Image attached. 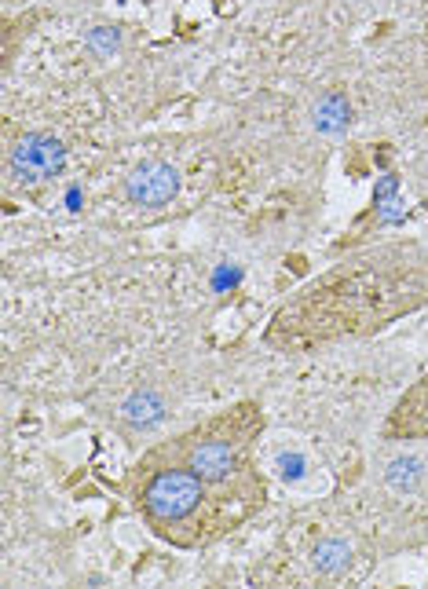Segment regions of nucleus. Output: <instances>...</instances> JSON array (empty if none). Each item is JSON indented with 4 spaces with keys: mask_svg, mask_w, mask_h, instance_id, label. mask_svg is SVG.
Listing matches in <instances>:
<instances>
[{
    "mask_svg": "<svg viewBox=\"0 0 428 589\" xmlns=\"http://www.w3.org/2000/svg\"><path fill=\"white\" fill-rule=\"evenodd\" d=\"M180 191V172L169 161H147L125 180V194L136 205H165Z\"/></svg>",
    "mask_w": 428,
    "mask_h": 589,
    "instance_id": "nucleus-4",
    "label": "nucleus"
},
{
    "mask_svg": "<svg viewBox=\"0 0 428 589\" xmlns=\"http://www.w3.org/2000/svg\"><path fill=\"white\" fill-rule=\"evenodd\" d=\"M202 476L198 472H187V469H169L154 476V483L147 487V513L172 524V520H183V516L194 513V505L202 502Z\"/></svg>",
    "mask_w": 428,
    "mask_h": 589,
    "instance_id": "nucleus-2",
    "label": "nucleus"
},
{
    "mask_svg": "<svg viewBox=\"0 0 428 589\" xmlns=\"http://www.w3.org/2000/svg\"><path fill=\"white\" fill-rule=\"evenodd\" d=\"M352 121V103L341 96V92H326V96L315 103V129L326 132V136H337V132L348 129Z\"/></svg>",
    "mask_w": 428,
    "mask_h": 589,
    "instance_id": "nucleus-7",
    "label": "nucleus"
},
{
    "mask_svg": "<svg viewBox=\"0 0 428 589\" xmlns=\"http://www.w3.org/2000/svg\"><path fill=\"white\" fill-rule=\"evenodd\" d=\"M191 469L198 472L205 483H224L227 476L235 472V450L220 440L198 443V447L191 450Z\"/></svg>",
    "mask_w": 428,
    "mask_h": 589,
    "instance_id": "nucleus-6",
    "label": "nucleus"
},
{
    "mask_svg": "<svg viewBox=\"0 0 428 589\" xmlns=\"http://www.w3.org/2000/svg\"><path fill=\"white\" fill-rule=\"evenodd\" d=\"M279 469H282V476H286V480H300V472H304V461H300L297 454H293V458H289V454H282V458H279Z\"/></svg>",
    "mask_w": 428,
    "mask_h": 589,
    "instance_id": "nucleus-12",
    "label": "nucleus"
},
{
    "mask_svg": "<svg viewBox=\"0 0 428 589\" xmlns=\"http://www.w3.org/2000/svg\"><path fill=\"white\" fill-rule=\"evenodd\" d=\"M161 414H165V403H161V396L158 392H150V388L132 392V396L125 399V407H121V418L129 421V425H136V429H147V425L161 421Z\"/></svg>",
    "mask_w": 428,
    "mask_h": 589,
    "instance_id": "nucleus-8",
    "label": "nucleus"
},
{
    "mask_svg": "<svg viewBox=\"0 0 428 589\" xmlns=\"http://www.w3.org/2000/svg\"><path fill=\"white\" fill-rule=\"evenodd\" d=\"M311 560H315V568H319L322 575H337V571L348 568L352 549H348V542H341V538H330V542H319V546H315Z\"/></svg>",
    "mask_w": 428,
    "mask_h": 589,
    "instance_id": "nucleus-9",
    "label": "nucleus"
},
{
    "mask_svg": "<svg viewBox=\"0 0 428 589\" xmlns=\"http://www.w3.org/2000/svg\"><path fill=\"white\" fill-rule=\"evenodd\" d=\"M66 147L48 132H30L11 147V169L22 180H48L63 169Z\"/></svg>",
    "mask_w": 428,
    "mask_h": 589,
    "instance_id": "nucleus-3",
    "label": "nucleus"
},
{
    "mask_svg": "<svg viewBox=\"0 0 428 589\" xmlns=\"http://www.w3.org/2000/svg\"><path fill=\"white\" fill-rule=\"evenodd\" d=\"M428 300V275L410 279L407 268H341L330 279L315 282L308 293L289 300L275 315L271 341H333L374 333L399 315L421 308Z\"/></svg>",
    "mask_w": 428,
    "mask_h": 589,
    "instance_id": "nucleus-1",
    "label": "nucleus"
},
{
    "mask_svg": "<svg viewBox=\"0 0 428 589\" xmlns=\"http://www.w3.org/2000/svg\"><path fill=\"white\" fill-rule=\"evenodd\" d=\"M88 44H92L96 52H103V55H114V52H118L121 37H118V30H110V26H99V30H92Z\"/></svg>",
    "mask_w": 428,
    "mask_h": 589,
    "instance_id": "nucleus-11",
    "label": "nucleus"
},
{
    "mask_svg": "<svg viewBox=\"0 0 428 589\" xmlns=\"http://www.w3.org/2000/svg\"><path fill=\"white\" fill-rule=\"evenodd\" d=\"M388 432L403 440H428V377L414 385L388 418Z\"/></svg>",
    "mask_w": 428,
    "mask_h": 589,
    "instance_id": "nucleus-5",
    "label": "nucleus"
},
{
    "mask_svg": "<svg viewBox=\"0 0 428 589\" xmlns=\"http://www.w3.org/2000/svg\"><path fill=\"white\" fill-rule=\"evenodd\" d=\"M421 461L418 458H396L388 465V487L392 491H414L421 483Z\"/></svg>",
    "mask_w": 428,
    "mask_h": 589,
    "instance_id": "nucleus-10",
    "label": "nucleus"
}]
</instances>
